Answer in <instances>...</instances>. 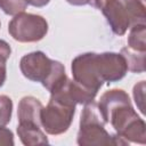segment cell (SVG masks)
I'll use <instances>...</instances> for the list:
<instances>
[{"mask_svg":"<svg viewBox=\"0 0 146 146\" xmlns=\"http://www.w3.org/2000/svg\"><path fill=\"white\" fill-rule=\"evenodd\" d=\"M73 80L84 88L98 92L104 82L122 80L128 73L124 57L117 52H84L76 56L71 65Z\"/></svg>","mask_w":146,"mask_h":146,"instance_id":"cell-1","label":"cell"},{"mask_svg":"<svg viewBox=\"0 0 146 146\" xmlns=\"http://www.w3.org/2000/svg\"><path fill=\"white\" fill-rule=\"evenodd\" d=\"M97 104L105 123H110L117 136L128 143L146 144L145 121L133 110L130 97L124 90H108L102 95Z\"/></svg>","mask_w":146,"mask_h":146,"instance_id":"cell-2","label":"cell"},{"mask_svg":"<svg viewBox=\"0 0 146 146\" xmlns=\"http://www.w3.org/2000/svg\"><path fill=\"white\" fill-rule=\"evenodd\" d=\"M19 68L27 80L41 82L49 92L56 90L67 79L64 65L58 60L50 59L43 51L24 55L21 58Z\"/></svg>","mask_w":146,"mask_h":146,"instance_id":"cell-3","label":"cell"},{"mask_svg":"<svg viewBox=\"0 0 146 146\" xmlns=\"http://www.w3.org/2000/svg\"><path fill=\"white\" fill-rule=\"evenodd\" d=\"M105 121L96 102L84 104L80 116V129L76 143L80 146H125L129 143L117 135H111L105 129Z\"/></svg>","mask_w":146,"mask_h":146,"instance_id":"cell-4","label":"cell"},{"mask_svg":"<svg viewBox=\"0 0 146 146\" xmlns=\"http://www.w3.org/2000/svg\"><path fill=\"white\" fill-rule=\"evenodd\" d=\"M145 0H106L100 8L112 32L123 35L136 24H145Z\"/></svg>","mask_w":146,"mask_h":146,"instance_id":"cell-5","label":"cell"},{"mask_svg":"<svg viewBox=\"0 0 146 146\" xmlns=\"http://www.w3.org/2000/svg\"><path fill=\"white\" fill-rule=\"evenodd\" d=\"M8 32L18 42H36L48 32V23L40 15L21 13L15 15L8 24Z\"/></svg>","mask_w":146,"mask_h":146,"instance_id":"cell-6","label":"cell"},{"mask_svg":"<svg viewBox=\"0 0 146 146\" xmlns=\"http://www.w3.org/2000/svg\"><path fill=\"white\" fill-rule=\"evenodd\" d=\"M75 113V106L50 98L48 105L42 107L40 122L43 130L49 135H62L68 130Z\"/></svg>","mask_w":146,"mask_h":146,"instance_id":"cell-7","label":"cell"},{"mask_svg":"<svg viewBox=\"0 0 146 146\" xmlns=\"http://www.w3.org/2000/svg\"><path fill=\"white\" fill-rule=\"evenodd\" d=\"M41 102L33 96H25L18 103L17 116L18 123L25 124H38L41 125L40 122V113L42 110Z\"/></svg>","mask_w":146,"mask_h":146,"instance_id":"cell-8","label":"cell"},{"mask_svg":"<svg viewBox=\"0 0 146 146\" xmlns=\"http://www.w3.org/2000/svg\"><path fill=\"white\" fill-rule=\"evenodd\" d=\"M17 135L21 141L26 146L44 145L49 143L46 133L41 130V125H38V124L18 123Z\"/></svg>","mask_w":146,"mask_h":146,"instance_id":"cell-9","label":"cell"},{"mask_svg":"<svg viewBox=\"0 0 146 146\" xmlns=\"http://www.w3.org/2000/svg\"><path fill=\"white\" fill-rule=\"evenodd\" d=\"M120 54L125 59L128 71L133 72V73H143L145 71L146 51H138V50H133L129 47H124L121 49Z\"/></svg>","mask_w":146,"mask_h":146,"instance_id":"cell-10","label":"cell"},{"mask_svg":"<svg viewBox=\"0 0 146 146\" xmlns=\"http://www.w3.org/2000/svg\"><path fill=\"white\" fill-rule=\"evenodd\" d=\"M146 25L145 24H136L130 27V32L128 35V47L138 50L146 51Z\"/></svg>","mask_w":146,"mask_h":146,"instance_id":"cell-11","label":"cell"},{"mask_svg":"<svg viewBox=\"0 0 146 146\" xmlns=\"http://www.w3.org/2000/svg\"><path fill=\"white\" fill-rule=\"evenodd\" d=\"M27 5L26 0H0V9H2L6 15L10 16L24 13Z\"/></svg>","mask_w":146,"mask_h":146,"instance_id":"cell-12","label":"cell"},{"mask_svg":"<svg viewBox=\"0 0 146 146\" xmlns=\"http://www.w3.org/2000/svg\"><path fill=\"white\" fill-rule=\"evenodd\" d=\"M11 54V48L8 42L0 39V88L3 86L7 78V68L6 64Z\"/></svg>","mask_w":146,"mask_h":146,"instance_id":"cell-13","label":"cell"},{"mask_svg":"<svg viewBox=\"0 0 146 146\" xmlns=\"http://www.w3.org/2000/svg\"><path fill=\"white\" fill-rule=\"evenodd\" d=\"M13 100L6 96L0 95V125H7L11 120Z\"/></svg>","mask_w":146,"mask_h":146,"instance_id":"cell-14","label":"cell"},{"mask_svg":"<svg viewBox=\"0 0 146 146\" xmlns=\"http://www.w3.org/2000/svg\"><path fill=\"white\" fill-rule=\"evenodd\" d=\"M133 98L137 107L144 114L145 113V81H140L133 87Z\"/></svg>","mask_w":146,"mask_h":146,"instance_id":"cell-15","label":"cell"},{"mask_svg":"<svg viewBox=\"0 0 146 146\" xmlns=\"http://www.w3.org/2000/svg\"><path fill=\"white\" fill-rule=\"evenodd\" d=\"M14 143V133L5 125H0V146H13Z\"/></svg>","mask_w":146,"mask_h":146,"instance_id":"cell-16","label":"cell"},{"mask_svg":"<svg viewBox=\"0 0 146 146\" xmlns=\"http://www.w3.org/2000/svg\"><path fill=\"white\" fill-rule=\"evenodd\" d=\"M26 2L33 7H36V8H40V7H44L47 6L50 0H26Z\"/></svg>","mask_w":146,"mask_h":146,"instance_id":"cell-17","label":"cell"},{"mask_svg":"<svg viewBox=\"0 0 146 146\" xmlns=\"http://www.w3.org/2000/svg\"><path fill=\"white\" fill-rule=\"evenodd\" d=\"M66 1L73 6H84L89 3V0H66Z\"/></svg>","mask_w":146,"mask_h":146,"instance_id":"cell-18","label":"cell"},{"mask_svg":"<svg viewBox=\"0 0 146 146\" xmlns=\"http://www.w3.org/2000/svg\"><path fill=\"white\" fill-rule=\"evenodd\" d=\"M0 27H1V23H0Z\"/></svg>","mask_w":146,"mask_h":146,"instance_id":"cell-19","label":"cell"}]
</instances>
